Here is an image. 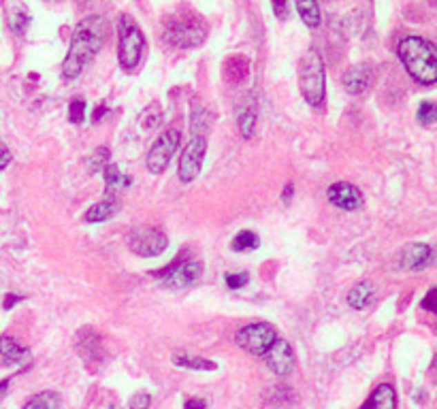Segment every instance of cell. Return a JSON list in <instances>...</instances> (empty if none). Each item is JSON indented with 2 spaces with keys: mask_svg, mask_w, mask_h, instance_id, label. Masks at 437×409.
Listing matches in <instances>:
<instances>
[{
  "mask_svg": "<svg viewBox=\"0 0 437 409\" xmlns=\"http://www.w3.org/2000/svg\"><path fill=\"white\" fill-rule=\"evenodd\" d=\"M30 361V350L23 348L17 339L5 335L0 337V365L13 367V365H23Z\"/></svg>",
  "mask_w": 437,
  "mask_h": 409,
  "instance_id": "9a60e30c",
  "label": "cell"
},
{
  "mask_svg": "<svg viewBox=\"0 0 437 409\" xmlns=\"http://www.w3.org/2000/svg\"><path fill=\"white\" fill-rule=\"evenodd\" d=\"M19 301H23V296H19V294H7L3 307H5V310H13V305L19 303Z\"/></svg>",
  "mask_w": 437,
  "mask_h": 409,
  "instance_id": "8d00e7d4",
  "label": "cell"
},
{
  "mask_svg": "<svg viewBox=\"0 0 437 409\" xmlns=\"http://www.w3.org/2000/svg\"><path fill=\"white\" fill-rule=\"evenodd\" d=\"M275 339H278L275 328L264 322L248 324L237 332V345L256 356H264V352L273 345Z\"/></svg>",
  "mask_w": 437,
  "mask_h": 409,
  "instance_id": "52a82bcc",
  "label": "cell"
},
{
  "mask_svg": "<svg viewBox=\"0 0 437 409\" xmlns=\"http://www.w3.org/2000/svg\"><path fill=\"white\" fill-rule=\"evenodd\" d=\"M107 409H122V407H119V405H109Z\"/></svg>",
  "mask_w": 437,
  "mask_h": 409,
  "instance_id": "7bdbcfd3",
  "label": "cell"
},
{
  "mask_svg": "<svg viewBox=\"0 0 437 409\" xmlns=\"http://www.w3.org/2000/svg\"><path fill=\"white\" fill-rule=\"evenodd\" d=\"M327 196H329L331 204H335V207L344 209V211H356L362 207V192L356 186L346 184V182L329 186Z\"/></svg>",
  "mask_w": 437,
  "mask_h": 409,
  "instance_id": "4fadbf2b",
  "label": "cell"
},
{
  "mask_svg": "<svg viewBox=\"0 0 437 409\" xmlns=\"http://www.w3.org/2000/svg\"><path fill=\"white\" fill-rule=\"evenodd\" d=\"M128 245L137 256L148 258V256H160L166 249L168 241H166L164 233H160L158 228L139 226V228H133L128 233Z\"/></svg>",
  "mask_w": 437,
  "mask_h": 409,
  "instance_id": "9c48e42d",
  "label": "cell"
},
{
  "mask_svg": "<svg viewBox=\"0 0 437 409\" xmlns=\"http://www.w3.org/2000/svg\"><path fill=\"white\" fill-rule=\"evenodd\" d=\"M273 11H275V15L280 17V19H286L288 17V5L284 3H273Z\"/></svg>",
  "mask_w": 437,
  "mask_h": 409,
  "instance_id": "74e56055",
  "label": "cell"
},
{
  "mask_svg": "<svg viewBox=\"0 0 437 409\" xmlns=\"http://www.w3.org/2000/svg\"><path fill=\"white\" fill-rule=\"evenodd\" d=\"M362 409H397V392L391 383H380Z\"/></svg>",
  "mask_w": 437,
  "mask_h": 409,
  "instance_id": "ac0fdd59",
  "label": "cell"
},
{
  "mask_svg": "<svg viewBox=\"0 0 437 409\" xmlns=\"http://www.w3.org/2000/svg\"><path fill=\"white\" fill-rule=\"evenodd\" d=\"M211 124V113L205 111L203 107H194L192 111V137H203Z\"/></svg>",
  "mask_w": 437,
  "mask_h": 409,
  "instance_id": "d4e9b609",
  "label": "cell"
},
{
  "mask_svg": "<svg viewBox=\"0 0 437 409\" xmlns=\"http://www.w3.org/2000/svg\"><path fill=\"white\" fill-rule=\"evenodd\" d=\"M103 175H105V184H107V188H109L107 194H111L115 188H128V186L133 184V179L126 177V175H122V171H119L115 164H107V167L103 169Z\"/></svg>",
  "mask_w": 437,
  "mask_h": 409,
  "instance_id": "7402d4cb",
  "label": "cell"
},
{
  "mask_svg": "<svg viewBox=\"0 0 437 409\" xmlns=\"http://www.w3.org/2000/svg\"><path fill=\"white\" fill-rule=\"evenodd\" d=\"M117 209H119V200H117V196L107 194L101 202L92 204V207L86 211L84 220H86L88 224H99V222H105V220L113 218V216L117 213Z\"/></svg>",
  "mask_w": 437,
  "mask_h": 409,
  "instance_id": "2e32d148",
  "label": "cell"
},
{
  "mask_svg": "<svg viewBox=\"0 0 437 409\" xmlns=\"http://www.w3.org/2000/svg\"><path fill=\"white\" fill-rule=\"evenodd\" d=\"M205 151H207L205 137H192L188 145L184 147L182 158H179V179L184 184H190L199 177L203 169V160H205Z\"/></svg>",
  "mask_w": 437,
  "mask_h": 409,
  "instance_id": "30bf717a",
  "label": "cell"
},
{
  "mask_svg": "<svg viewBox=\"0 0 437 409\" xmlns=\"http://www.w3.org/2000/svg\"><path fill=\"white\" fill-rule=\"evenodd\" d=\"M60 405H62V399H60L58 392H54V390H43V392L30 397L28 403L23 405L21 409H60Z\"/></svg>",
  "mask_w": 437,
  "mask_h": 409,
  "instance_id": "44dd1931",
  "label": "cell"
},
{
  "mask_svg": "<svg viewBox=\"0 0 437 409\" xmlns=\"http://www.w3.org/2000/svg\"><path fill=\"white\" fill-rule=\"evenodd\" d=\"M297 11L301 13L303 21L309 28H315V26L320 23V7L318 3H313V0H301V3H297Z\"/></svg>",
  "mask_w": 437,
  "mask_h": 409,
  "instance_id": "cb8c5ba5",
  "label": "cell"
},
{
  "mask_svg": "<svg viewBox=\"0 0 437 409\" xmlns=\"http://www.w3.org/2000/svg\"><path fill=\"white\" fill-rule=\"evenodd\" d=\"M420 307H425L427 312H435V288L429 290V294H427V298L420 303Z\"/></svg>",
  "mask_w": 437,
  "mask_h": 409,
  "instance_id": "d590c367",
  "label": "cell"
},
{
  "mask_svg": "<svg viewBox=\"0 0 437 409\" xmlns=\"http://www.w3.org/2000/svg\"><path fill=\"white\" fill-rule=\"evenodd\" d=\"M9 383H11V379H3V381H0V399H3V397L7 394Z\"/></svg>",
  "mask_w": 437,
  "mask_h": 409,
  "instance_id": "60d3db41",
  "label": "cell"
},
{
  "mask_svg": "<svg viewBox=\"0 0 437 409\" xmlns=\"http://www.w3.org/2000/svg\"><path fill=\"white\" fill-rule=\"evenodd\" d=\"M250 77V60L244 56H231L224 62V79L229 84H244Z\"/></svg>",
  "mask_w": 437,
  "mask_h": 409,
  "instance_id": "d6986e66",
  "label": "cell"
},
{
  "mask_svg": "<svg viewBox=\"0 0 437 409\" xmlns=\"http://www.w3.org/2000/svg\"><path fill=\"white\" fill-rule=\"evenodd\" d=\"M9 162H11V151L7 149V145L3 141H0V171L7 169Z\"/></svg>",
  "mask_w": 437,
  "mask_h": 409,
  "instance_id": "e575fe53",
  "label": "cell"
},
{
  "mask_svg": "<svg viewBox=\"0 0 437 409\" xmlns=\"http://www.w3.org/2000/svg\"><path fill=\"white\" fill-rule=\"evenodd\" d=\"M262 358H264V363L269 365V369L280 377L290 375L295 369V352L290 348V343L284 339H275L273 345L264 352Z\"/></svg>",
  "mask_w": 437,
  "mask_h": 409,
  "instance_id": "8fae6325",
  "label": "cell"
},
{
  "mask_svg": "<svg viewBox=\"0 0 437 409\" xmlns=\"http://www.w3.org/2000/svg\"><path fill=\"white\" fill-rule=\"evenodd\" d=\"M324 82L327 77H324L322 56L318 54V49L311 47L305 51V56L299 62V86H301L305 102L313 109L322 107L324 102V94H327Z\"/></svg>",
  "mask_w": 437,
  "mask_h": 409,
  "instance_id": "3957f363",
  "label": "cell"
},
{
  "mask_svg": "<svg viewBox=\"0 0 437 409\" xmlns=\"http://www.w3.org/2000/svg\"><path fill=\"white\" fill-rule=\"evenodd\" d=\"M177 147H179V133L175 131V128H168V131H164L156 139V143L152 145V149L148 153V158H145V167H148V171L154 173V175H160L168 167V162H171Z\"/></svg>",
  "mask_w": 437,
  "mask_h": 409,
  "instance_id": "ba28073f",
  "label": "cell"
},
{
  "mask_svg": "<svg viewBox=\"0 0 437 409\" xmlns=\"http://www.w3.org/2000/svg\"><path fill=\"white\" fill-rule=\"evenodd\" d=\"M107 35H109V23L101 15H88L75 26L70 47H68V56L62 64L64 79H75V77L84 73V68L103 49Z\"/></svg>",
  "mask_w": 437,
  "mask_h": 409,
  "instance_id": "6da1fadb",
  "label": "cell"
},
{
  "mask_svg": "<svg viewBox=\"0 0 437 409\" xmlns=\"http://www.w3.org/2000/svg\"><path fill=\"white\" fill-rule=\"evenodd\" d=\"M162 122V109L158 102H154V105H150L148 109H145L141 113V126L148 128V131H152V128H158Z\"/></svg>",
  "mask_w": 437,
  "mask_h": 409,
  "instance_id": "f1b7e54d",
  "label": "cell"
},
{
  "mask_svg": "<svg viewBox=\"0 0 437 409\" xmlns=\"http://www.w3.org/2000/svg\"><path fill=\"white\" fill-rule=\"evenodd\" d=\"M173 363L177 367H184V369H194V371H213L215 365L211 361H207V358H199V356H186V354H175L173 356Z\"/></svg>",
  "mask_w": 437,
  "mask_h": 409,
  "instance_id": "603a6c76",
  "label": "cell"
},
{
  "mask_svg": "<svg viewBox=\"0 0 437 409\" xmlns=\"http://www.w3.org/2000/svg\"><path fill=\"white\" fill-rule=\"evenodd\" d=\"M207 28L199 19H173L164 26V39L182 49L197 47L205 41Z\"/></svg>",
  "mask_w": 437,
  "mask_h": 409,
  "instance_id": "8992f818",
  "label": "cell"
},
{
  "mask_svg": "<svg viewBox=\"0 0 437 409\" xmlns=\"http://www.w3.org/2000/svg\"><path fill=\"white\" fill-rule=\"evenodd\" d=\"M84 117H86V100L75 96L70 100V105H68V120L72 124H81Z\"/></svg>",
  "mask_w": 437,
  "mask_h": 409,
  "instance_id": "4dcf8cb0",
  "label": "cell"
},
{
  "mask_svg": "<svg viewBox=\"0 0 437 409\" xmlns=\"http://www.w3.org/2000/svg\"><path fill=\"white\" fill-rule=\"evenodd\" d=\"M376 298V288L371 281H360V284H356L350 294H348V305L352 307V310H367V307L373 303Z\"/></svg>",
  "mask_w": 437,
  "mask_h": 409,
  "instance_id": "ffe728a7",
  "label": "cell"
},
{
  "mask_svg": "<svg viewBox=\"0 0 437 409\" xmlns=\"http://www.w3.org/2000/svg\"><path fill=\"white\" fill-rule=\"evenodd\" d=\"M109 164V149L107 147H99L94 149L90 156L86 158V169L88 173H96V171H103Z\"/></svg>",
  "mask_w": 437,
  "mask_h": 409,
  "instance_id": "4316f807",
  "label": "cell"
},
{
  "mask_svg": "<svg viewBox=\"0 0 437 409\" xmlns=\"http://www.w3.org/2000/svg\"><path fill=\"white\" fill-rule=\"evenodd\" d=\"M156 277L164 279V286L171 288V290H184L194 286L203 275V263L194 260V258H177L175 263H171L166 269L156 271Z\"/></svg>",
  "mask_w": 437,
  "mask_h": 409,
  "instance_id": "5b68a950",
  "label": "cell"
},
{
  "mask_svg": "<svg viewBox=\"0 0 437 409\" xmlns=\"http://www.w3.org/2000/svg\"><path fill=\"white\" fill-rule=\"evenodd\" d=\"M344 88L350 94H360L365 92L369 82H371V68L369 66H350L344 73Z\"/></svg>",
  "mask_w": 437,
  "mask_h": 409,
  "instance_id": "e0dca14e",
  "label": "cell"
},
{
  "mask_svg": "<svg viewBox=\"0 0 437 409\" xmlns=\"http://www.w3.org/2000/svg\"><path fill=\"white\" fill-rule=\"evenodd\" d=\"M150 405H152V397L148 392H137L128 403L130 409H150Z\"/></svg>",
  "mask_w": 437,
  "mask_h": 409,
  "instance_id": "836d02e7",
  "label": "cell"
},
{
  "mask_svg": "<svg viewBox=\"0 0 437 409\" xmlns=\"http://www.w3.org/2000/svg\"><path fill=\"white\" fill-rule=\"evenodd\" d=\"M399 58L405 70L423 86L437 82V51L435 45L423 37H405L399 43Z\"/></svg>",
  "mask_w": 437,
  "mask_h": 409,
  "instance_id": "7a4b0ae2",
  "label": "cell"
},
{
  "mask_svg": "<svg viewBox=\"0 0 437 409\" xmlns=\"http://www.w3.org/2000/svg\"><path fill=\"white\" fill-rule=\"evenodd\" d=\"M75 350L86 361V365L103 363V358H105L103 337L94 328H84V330L77 332V335H75Z\"/></svg>",
  "mask_w": 437,
  "mask_h": 409,
  "instance_id": "7c38bea8",
  "label": "cell"
},
{
  "mask_svg": "<svg viewBox=\"0 0 437 409\" xmlns=\"http://www.w3.org/2000/svg\"><path fill=\"white\" fill-rule=\"evenodd\" d=\"M254 126H256V109H246L239 117V131L244 135V139H250L254 135Z\"/></svg>",
  "mask_w": 437,
  "mask_h": 409,
  "instance_id": "f546056e",
  "label": "cell"
},
{
  "mask_svg": "<svg viewBox=\"0 0 437 409\" xmlns=\"http://www.w3.org/2000/svg\"><path fill=\"white\" fill-rule=\"evenodd\" d=\"M433 263V249L427 243H409L401 251V269L403 271H420Z\"/></svg>",
  "mask_w": 437,
  "mask_h": 409,
  "instance_id": "5bb4252c",
  "label": "cell"
},
{
  "mask_svg": "<svg viewBox=\"0 0 437 409\" xmlns=\"http://www.w3.org/2000/svg\"><path fill=\"white\" fill-rule=\"evenodd\" d=\"M186 409H205V401L203 399H188Z\"/></svg>",
  "mask_w": 437,
  "mask_h": 409,
  "instance_id": "f35d334b",
  "label": "cell"
},
{
  "mask_svg": "<svg viewBox=\"0 0 437 409\" xmlns=\"http://www.w3.org/2000/svg\"><path fill=\"white\" fill-rule=\"evenodd\" d=\"M117 32H119V45H117L119 64H122V68H126V70H133L141 62L143 49H145V37L139 30V26L128 15L119 17Z\"/></svg>",
  "mask_w": 437,
  "mask_h": 409,
  "instance_id": "277c9868",
  "label": "cell"
},
{
  "mask_svg": "<svg viewBox=\"0 0 437 409\" xmlns=\"http://www.w3.org/2000/svg\"><path fill=\"white\" fill-rule=\"evenodd\" d=\"M435 105L431 100H425V102H420V109H418V113H416V117H418V122L423 124V126H431L433 122H435Z\"/></svg>",
  "mask_w": 437,
  "mask_h": 409,
  "instance_id": "d6a6232c",
  "label": "cell"
},
{
  "mask_svg": "<svg viewBox=\"0 0 437 409\" xmlns=\"http://www.w3.org/2000/svg\"><path fill=\"white\" fill-rule=\"evenodd\" d=\"M224 281H226V286H229L231 290H241V288H244V286L248 284V281H250V275H248L246 271L226 273Z\"/></svg>",
  "mask_w": 437,
  "mask_h": 409,
  "instance_id": "1f68e13d",
  "label": "cell"
},
{
  "mask_svg": "<svg viewBox=\"0 0 437 409\" xmlns=\"http://www.w3.org/2000/svg\"><path fill=\"white\" fill-rule=\"evenodd\" d=\"M293 194H295V186H293V184H288V186L284 188V192H282V200L288 204L290 200H293Z\"/></svg>",
  "mask_w": 437,
  "mask_h": 409,
  "instance_id": "ab89813d",
  "label": "cell"
},
{
  "mask_svg": "<svg viewBox=\"0 0 437 409\" xmlns=\"http://www.w3.org/2000/svg\"><path fill=\"white\" fill-rule=\"evenodd\" d=\"M28 23H30V15L23 11V9L15 7L13 11H9V28L15 35H23V32H26Z\"/></svg>",
  "mask_w": 437,
  "mask_h": 409,
  "instance_id": "83f0119b",
  "label": "cell"
},
{
  "mask_svg": "<svg viewBox=\"0 0 437 409\" xmlns=\"http://www.w3.org/2000/svg\"><path fill=\"white\" fill-rule=\"evenodd\" d=\"M105 113H107V107H101L99 111H94V122H96V120H101Z\"/></svg>",
  "mask_w": 437,
  "mask_h": 409,
  "instance_id": "b9f144b4",
  "label": "cell"
},
{
  "mask_svg": "<svg viewBox=\"0 0 437 409\" xmlns=\"http://www.w3.org/2000/svg\"><path fill=\"white\" fill-rule=\"evenodd\" d=\"M260 245V239L252 230H241V233L233 239V249L235 251H248V249H256Z\"/></svg>",
  "mask_w": 437,
  "mask_h": 409,
  "instance_id": "484cf974",
  "label": "cell"
}]
</instances>
